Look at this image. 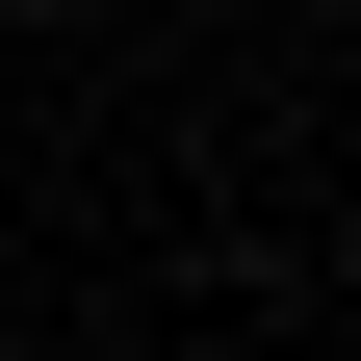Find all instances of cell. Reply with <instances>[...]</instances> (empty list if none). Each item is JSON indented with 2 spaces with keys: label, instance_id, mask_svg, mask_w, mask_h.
<instances>
[{
  "label": "cell",
  "instance_id": "1",
  "mask_svg": "<svg viewBox=\"0 0 361 361\" xmlns=\"http://www.w3.org/2000/svg\"><path fill=\"white\" fill-rule=\"evenodd\" d=\"M284 26H361V0H284Z\"/></svg>",
  "mask_w": 361,
  "mask_h": 361
}]
</instances>
